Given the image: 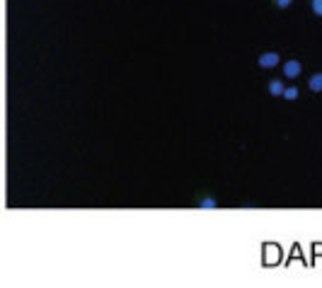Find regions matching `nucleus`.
<instances>
[{
	"instance_id": "nucleus-1",
	"label": "nucleus",
	"mask_w": 322,
	"mask_h": 288,
	"mask_svg": "<svg viewBox=\"0 0 322 288\" xmlns=\"http://www.w3.org/2000/svg\"><path fill=\"white\" fill-rule=\"evenodd\" d=\"M303 73V66H300V61H286L284 63V75L289 80H296Z\"/></svg>"
},
{
	"instance_id": "nucleus-2",
	"label": "nucleus",
	"mask_w": 322,
	"mask_h": 288,
	"mask_svg": "<svg viewBox=\"0 0 322 288\" xmlns=\"http://www.w3.org/2000/svg\"><path fill=\"white\" fill-rule=\"evenodd\" d=\"M278 61H281V56L276 51H264V54L259 56V66L262 68H274V66H278Z\"/></svg>"
},
{
	"instance_id": "nucleus-3",
	"label": "nucleus",
	"mask_w": 322,
	"mask_h": 288,
	"mask_svg": "<svg viewBox=\"0 0 322 288\" xmlns=\"http://www.w3.org/2000/svg\"><path fill=\"white\" fill-rule=\"evenodd\" d=\"M308 88L312 92H322V73H315L310 80H308Z\"/></svg>"
},
{
	"instance_id": "nucleus-4",
	"label": "nucleus",
	"mask_w": 322,
	"mask_h": 288,
	"mask_svg": "<svg viewBox=\"0 0 322 288\" xmlns=\"http://www.w3.org/2000/svg\"><path fill=\"white\" fill-rule=\"evenodd\" d=\"M284 83H281V80H271V83H269V92H271V95H274V97H281V95H284Z\"/></svg>"
},
{
	"instance_id": "nucleus-5",
	"label": "nucleus",
	"mask_w": 322,
	"mask_h": 288,
	"mask_svg": "<svg viewBox=\"0 0 322 288\" xmlns=\"http://www.w3.org/2000/svg\"><path fill=\"white\" fill-rule=\"evenodd\" d=\"M196 206H199V209H216V206H218V201L211 199V196H206V199L196 201Z\"/></svg>"
},
{
	"instance_id": "nucleus-6",
	"label": "nucleus",
	"mask_w": 322,
	"mask_h": 288,
	"mask_svg": "<svg viewBox=\"0 0 322 288\" xmlns=\"http://www.w3.org/2000/svg\"><path fill=\"white\" fill-rule=\"evenodd\" d=\"M298 88H286L284 90V95H281V97H286V100H298Z\"/></svg>"
},
{
	"instance_id": "nucleus-7",
	"label": "nucleus",
	"mask_w": 322,
	"mask_h": 288,
	"mask_svg": "<svg viewBox=\"0 0 322 288\" xmlns=\"http://www.w3.org/2000/svg\"><path fill=\"white\" fill-rule=\"evenodd\" d=\"M310 8H312V12H315L317 17H322V0H312Z\"/></svg>"
},
{
	"instance_id": "nucleus-8",
	"label": "nucleus",
	"mask_w": 322,
	"mask_h": 288,
	"mask_svg": "<svg viewBox=\"0 0 322 288\" xmlns=\"http://www.w3.org/2000/svg\"><path fill=\"white\" fill-rule=\"evenodd\" d=\"M274 3H276V5L281 8V10H286V8H289V5L293 3V0H274Z\"/></svg>"
}]
</instances>
